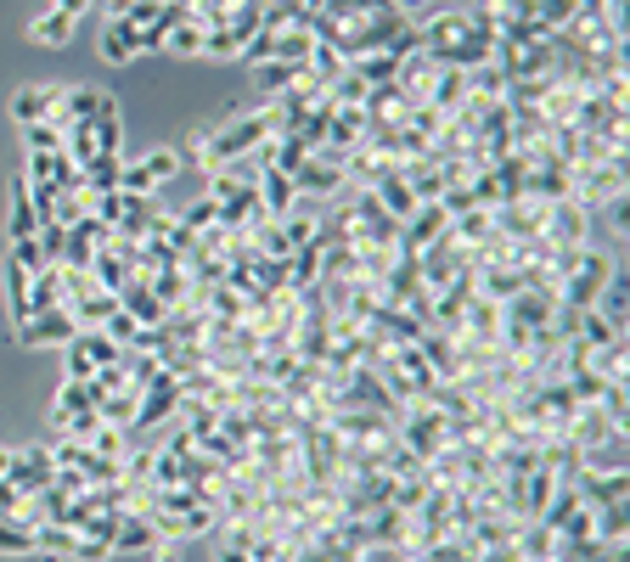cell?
Segmentation results:
<instances>
[{
	"instance_id": "cell-1",
	"label": "cell",
	"mask_w": 630,
	"mask_h": 562,
	"mask_svg": "<svg viewBox=\"0 0 630 562\" xmlns=\"http://www.w3.org/2000/svg\"><path fill=\"white\" fill-rule=\"evenodd\" d=\"M614 276H619V253H608V248L591 242V248L575 259V271L557 282V304H563V310H591Z\"/></svg>"
},
{
	"instance_id": "cell-2",
	"label": "cell",
	"mask_w": 630,
	"mask_h": 562,
	"mask_svg": "<svg viewBox=\"0 0 630 562\" xmlns=\"http://www.w3.org/2000/svg\"><path fill=\"white\" fill-rule=\"evenodd\" d=\"M619 197H625V158L591 163V170L569 175V203H580L585 214H603L608 203H619Z\"/></svg>"
},
{
	"instance_id": "cell-3",
	"label": "cell",
	"mask_w": 630,
	"mask_h": 562,
	"mask_svg": "<svg viewBox=\"0 0 630 562\" xmlns=\"http://www.w3.org/2000/svg\"><path fill=\"white\" fill-rule=\"evenodd\" d=\"M186 170L175 147H147L141 158H124V175H119V191H136V197H158L175 175Z\"/></svg>"
},
{
	"instance_id": "cell-4",
	"label": "cell",
	"mask_w": 630,
	"mask_h": 562,
	"mask_svg": "<svg viewBox=\"0 0 630 562\" xmlns=\"http://www.w3.org/2000/svg\"><path fill=\"white\" fill-rule=\"evenodd\" d=\"M79 333V321L69 304H57V310H35L23 326H17V344L23 349H62V344H74Z\"/></svg>"
},
{
	"instance_id": "cell-5",
	"label": "cell",
	"mask_w": 630,
	"mask_h": 562,
	"mask_svg": "<svg viewBox=\"0 0 630 562\" xmlns=\"http://www.w3.org/2000/svg\"><path fill=\"white\" fill-rule=\"evenodd\" d=\"M552 310H557V282L546 276V282H535V287H523V292H512V299L502 304V321L507 326H546L552 321Z\"/></svg>"
},
{
	"instance_id": "cell-6",
	"label": "cell",
	"mask_w": 630,
	"mask_h": 562,
	"mask_svg": "<svg viewBox=\"0 0 630 562\" xmlns=\"http://www.w3.org/2000/svg\"><path fill=\"white\" fill-rule=\"evenodd\" d=\"M563 484H569L585 507H614V501H625V495H630L625 467H608V473H603V467H575Z\"/></svg>"
},
{
	"instance_id": "cell-7",
	"label": "cell",
	"mask_w": 630,
	"mask_h": 562,
	"mask_svg": "<svg viewBox=\"0 0 630 562\" xmlns=\"http://www.w3.org/2000/svg\"><path fill=\"white\" fill-rule=\"evenodd\" d=\"M591 220H596V214H585L580 203H569V197H563V203L546 209L541 237H546L552 248H591Z\"/></svg>"
},
{
	"instance_id": "cell-8",
	"label": "cell",
	"mask_w": 630,
	"mask_h": 562,
	"mask_svg": "<svg viewBox=\"0 0 630 562\" xmlns=\"http://www.w3.org/2000/svg\"><path fill=\"white\" fill-rule=\"evenodd\" d=\"M440 237H450V214L440 203H422L406 225H400V259H417L422 248H434Z\"/></svg>"
},
{
	"instance_id": "cell-9",
	"label": "cell",
	"mask_w": 630,
	"mask_h": 562,
	"mask_svg": "<svg viewBox=\"0 0 630 562\" xmlns=\"http://www.w3.org/2000/svg\"><path fill=\"white\" fill-rule=\"evenodd\" d=\"M546 209H552V203H541V197H512V203L490 209V220H495V230H502V237H541Z\"/></svg>"
},
{
	"instance_id": "cell-10",
	"label": "cell",
	"mask_w": 630,
	"mask_h": 562,
	"mask_svg": "<svg viewBox=\"0 0 630 562\" xmlns=\"http://www.w3.org/2000/svg\"><path fill=\"white\" fill-rule=\"evenodd\" d=\"M57 102H62V85H23V90L12 96V118H17V129H28V124H51V118H57Z\"/></svg>"
},
{
	"instance_id": "cell-11",
	"label": "cell",
	"mask_w": 630,
	"mask_h": 562,
	"mask_svg": "<svg viewBox=\"0 0 630 562\" xmlns=\"http://www.w3.org/2000/svg\"><path fill=\"white\" fill-rule=\"evenodd\" d=\"M175 405H181V388H175V377H170V372H158V377L141 388L136 427H158V422H170V416H175Z\"/></svg>"
},
{
	"instance_id": "cell-12",
	"label": "cell",
	"mask_w": 630,
	"mask_h": 562,
	"mask_svg": "<svg viewBox=\"0 0 630 562\" xmlns=\"http://www.w3.org/2000/svg\"><path fill=\"white\" fill-rule=\"evenodd\" d=\"M12 484H17L23 495H40V489H51V484H57V461H51V445H28V450H17Z\"/></svg>"
},
{
	"instance_id": "cell-13",
	"label": "cell",
	"mask_w": 630,
	"mask_h": 562,
	"mask_svg": "<svg viewBox=\"0 0 630 562\" xmlns=\"http://www.w3.org/2000/svg\"><path fill=\"white\" fill-rule=\"evenodd\" d=\"M158 546V528L147 512H119V528H113V557H147Z\"/></svg>"
},
{
	"instance_id": "cell-14",
	"label": "cell",
	"mask_w": 630,
	"mask_h": 562,
	"mask_svg": "<svg viewBox=\"0 0 630 562\" xmlns=\"http://www.w3.org/2000/svg\"><path fill=\"white\" fill-rule=\"evenodd\" d=\"M417 102H428V108H440V113H456L461 102H468V74L461 68H434V79H428V90L417 96Z\"/></svg>"
},
{
	"instance_id": "cell-15",
	"label": "cell",
	"mask_w": 630,
	"mask_h": 562,
	"mask_svg": "<svg viewBox=\"0 0 630 562\" xmlns=\"http://www.w3.org/2000/svg\"><path fill=\"white\" fill-rule=\"evenodd\" d=\"M69 310H74V321L79 326H108L113 315H119V292H102L90 276H85V287L69 299Z\"/></svg>"
},
{
	"instance_id": "cell-16",
	"label": "cell",
	"mask_w": 630,
	"mask_h": 562,
	"mask_svg": "<svg viewBox=\"0 0 630 562\" xmlns=\"http://www.w3.org/2000/svg\"><path fill=\"white\" fill-rule=\"evenodd\" d=\"M102 96L108 90H96V85H62V102H57V118L51 124H90L96 118V108H102Z\"/></svg>"
},
{
	"instance_id": "cell-17",
	"label": "cell",
	"mask_w": 630,
	"mask_h": 562,
	"mask_svg": "<svg viewBox=\"0 0 630 562\" xmlns=\"http://www.w3.org/2000/svg\"><path fill=\"white\" fill-rule=\"evenodd\" d=\"M372 197L383 203V214H388L394 225H406V220H411V214L422 209V203H417V191L406 186V175H400V170H394V175H383V180L372 186Z\"/></svg>"
},
{
	"instance_id": "cell-18",
	"label": "cell",
	"mask_w": 630,
	"mask_h": 562,
	"mask_svg": "<svg viewBox=\"0 0 630 562\" xmlns=\"http://www.w3.org/2000/svg\"><path fill=\"white\" fill-rule=\"evenodd\" d=\"M129 57H141V28H129L124 17H108L102 23V62L108 68H124Z\"/></svg>"
},
{
	"instance_id": "cell-19",
	"label": "cell",
	"mask_w": 630,
	"mask_h": 562,
	"mask_svg": "<svg viewBox=\"0 0 630 562\" xmlns=\"http://www.w3.org/2000/svg\"><path fill=\"white\" fill-rule=\"evenodd\" d=\"M569 439H575V445H580V455H585V450L608 445V439H625V434H619V427H614L603 411H596V405H580V411H575V422H569Z\"/></svg>"
},
{
	"instance_id": "cell-20",
	"label": "cell",
	"mask_w": 630,
	"mask_h": 562,
	"mask_svg": "<svg viewBox=\"0 0 630 562\" xmlns=\"http://www.w3.org/2000/svg\"><path fill=\"white\" fill-rule=\"evenodd\" d=\"M585 366L603 377V383H630V344H625V333L608 338V344H596V349L585 354Z\"/></svg>"
},
{
	"instance_id": "cell-21",
	"label": "cell",
	"mask_w": 630,
	"mask_h": 562,
	"mask_svg": "<svg viewBox=\"0 0 630 562\" xmlns=\"http://www.w3.org/2000/svg\"><path fill=\"white\" fill-rule=\"evenodd\" d=\"M158 214H163V209H158V197L124 191V209H119V220H113V237H147Z\"/></svg>"
},
{
	"instance_id": "cell-22",
	"label": "cell",
	"mask_w": 630,
	"mask_h": 562,
	"mask_svg": "<svg viewBox=\"0 0 630 562\" xmlns=\"http://www.w3.org/2000/svg\"><path fill=\"white\" fill-rule=\"evenodd\" d=\"M147 287H152V299H158L163 310H181V304L192 299V276L181 271V259H175V264H158V271L147 276Z\"/></svg>"
},
{
	"instance_id": "cell-23",
	"label": "cell",
	"mask_w": 630,
	"mask_h": 562,
	"mask_svg": "<svg viewBox=\"0 0 630 562\" xmlns=\"http://www.w3.org/2000/svg\"><path fill=\"white\" fill-rule=\"evenodd\" d=\"M74 17L69 12H57V7H40L35 17H28V40H35V46H69L74 40Z\"/></svg>"
},
{
	"instance_id": "cell-24",
	"label": "cell",
	"mask_w": 630,
	"mask_h": 562,
	"mask_svg": "<svg viewBox=\"0 0 630 562\" xmlns=\"http://www.w3.org/2000/svg\"><path fill=\"white\" fill-rule=\"evenodd\" d=\"M90 136L102 152H119L124 158V113H119V96H102V108L90 118Z\"/></svg>"
},
{
	"instance_id": "cell-25",
	"label": "cell",
	"mask_w": 630,
	"mask_h": 562,
	"mask_svg": "<svg viewBox=\"0 0 630 562\" xmlns=\"http://www.w3.org/2000/svg\"><path fill=\"white\" fill-rule=\"evenodd\" d=\"M96 394L90 383H62L57 388V400H51V422H69V416H96Z\"/></svg>"
},
{
	"instance_id": "cell-26",
	"label": "cell",
	"mask_w": 630,
	"mask_h": 562,
	"mask_svg": "<svg viewBox=\"0 0 630 562\" xmlns=\"http://www.w3.org/2000/svg\"><path fill=\"white\" fill-rule=\"evenodd\" d=\"M293 197H298L293 175H282V170H264V175H259V209L271 214V220H282V214L293 209Z\"/></svg>"
},
{
	"instance_id": "cell-27",
	"label": "cell",
	"mask_w": 630,
	"mask_h": 562,
	"mask_svg": "<svg viewBox=\"0 0 630 562\" xmlns=\"http://www.w3.org/2000/svg\"><path fill=\"white\" fill-rule=\"evenodd\" d=\"M119 310H124L129 321H136V326H158L163 315H170V310H163V304L152 299V287H147V282H129V287L119 292Z\"/></svg>"
},
{
	"instance_id": "cell-28",
	"label": "cell",
	"mask_w": 630,
	"mask_h": 562,
	"mask_svg": "<svg viewBox=\"0 0 630 562\" xmlns=\"http://www.w3.org/2000/svg\"><path fill=\"white\" fill-rule=\"evenodd\" d=\"M512 546H518V557H523V562H552V551H557V535H552V528H546L541 517H529V523H518Z\"/></svg>"
},
{
	"instance_id": "cell-29",
	"label": "cell",
	"mask_w": 630,
	"mask_h": 562,
	"mask_svg": "<svg viewBox=\"0 0 630 562\" xmlns=\"http://www.w3.org/2000/svg\"><path fill=\"white\" fill-rule=\"evenodd\" d=\"M136 405H141V388H119V394H102V400H96V416L124 427V434H136Z\"/></svg>"
},
{
	"instance_id": "cell-30",
	"label": "cell",
	"mask_w": 630,
	"mask_h": 562,
	"mask_svg": "<svg viewBox=\"0 0 630 562\" xmlns=\"http://www.w3.org/2000/svg\"><path fill=\"white\" fill-rule=\"evenodd\" d=\"M28 282H35V276H28L23 264L7 253V264H0V287H7V304H12V321H17V326L35 315V310H28Z\"/></svg>"
},
{
	"instance_id": "cell-31",
	"label": "cell",
	"mask_w": 630,
	"mask_h": 562,
	"mask_svg": "<svg viewBox=\"0 0 630 562\" xmlns=\"http://www.w3.org/2000/svg\"><path fill=\"white\" fill-rule=\"evenodd\" d=\"M163 57H203V23H192V17H175L170 28H163Z\"/></svg>"
},
{
	"instance_id": "cell-32",
	"label": "cell",
	"mask_w": 630,
	"mask_h": 562,
	"mask_svg": "<svg viewBox=\"0 0 630 562\" xmlns=\"http://www.w3.org/2000/svg\"><path fill=\"white\" fill-rule=\"evenodd\" d=\"M507 85H512V79H507V68H502L495 57L479 62V68L468 74V96H479V102H507Z\"/></svg>"
},
{
	"instance_id": "cell-33",
	"label": "cell",
	"mask_w": 630,
	"mask_h": 562,
	"mask_svg": "<svg viewBox=\"0 0 630 562\" xmlns=\"http://www.w3.org/2000/svg\"><path fill=\"white\" fill-rule=\"evenodd\" d=\"M344 68H349V62H344V51H338V46H326V40H316V46H310V57H305V79H316L321 90L333 85Z\"/></svg>"
},
{
	"instance_id": "cell-34",
	"label": "cell",
	"mask_w": 630,
	"mask_h": 562,
	"mask_svg": "<svg viewBox=\"0 0 630 562\" xmlns=\"http://www.w3.org/2000/svg\"><path fill=\"white\" fill-rule=\"evenodd\" d=\"M298 74H305V62H276V57H271V62H259V68H254V90L271 102V96H282Z\"/></svg>"
},
{
	"instance_id": "cell-35",
	"label": "cell",
	"mask_w": 630,
	"mask_h": 562,
	"mask_svg": "<svg viewBox=\"0 0 630 562\" xmlns=\"http://www.w3.org/2000/svg\"><path fill=\"white\" fill-rule=\"evenodd\" d=\"M74 349L90 360V366H113V360H124V349L102 333V326H79V333H74Z\"/></svg>"
},
{
	"instance_id": "cell-36",
	"label": "cell",
	"mask_w": 630,
	"mask_h": 562,
	"mask_svg": "<svg viewBox=\"0 0 630 562\" xmlns=\"http://www.w3.org/2000/svg\"><path fill=\"white\" fill-rule=\"evenodd\" d=\"M85 276L102 287V292H124V287H129V264H124L113 248H102V253L90 259V271H85Z\"/></svg>"
},
{
	"instance_id": "cell-37",
	"label": "cell",
	"mask_w": 630,
	"mask_h": 562,
	"mask_svg": "<svg viewBox=\"0 0 630 562\" xmlns=\"http://www.w3.org/2000/svg\"><path fill=\"white\" fill-rule=\"evenodd\" d=\"M74 546H79L74 528H62V523H35V557L62 562V557H74Z\"/></svg>"
},
{
	"instance_id": "cell-38",
	"label": "cell",
	"mask_w": 630,
	"mask_h": 562,
	"mask_svg": "<svg viewBox=\"0 0 630 562\" xmlns=\"http://www.w3.org/2000/svg\"><path fill=\"white\" fill-rule=\"evenodd\" d=\"M35 230H40V220H35V203H28V180H17V186H12L7 237H12V242H23V237H35Z\"/></svg>"
},
{
	"instance_id": "cell-39",
	"label": "cell",
	"mask_w": 630,
	"mask_h": 562,
	"mask_svg": "<svg viewBox=\"0 0 630 562\" xmlns=\"http://www.w3.org/2000/svg\"><path fill=\"white\" fill-rule=\"evenodd\" d=\"M79 175H85V186H90V191H119V175H124V158H119V152H96V158L85 163Z\"/></svg>"
},
{
	"instance_id": "cell-40",
	"label": "cell",
	"mask_w": 630,
	"mask_h": 562,
	"mask_svg": "<svg viewBox=\"0 0 630 562\" xmlns=\"http://www.w3.org/2000/svg\"><path fill=\"white\" fill-rule=\"evenodd\" d=\"M243 46H248V40H243L231 23L203 28V57H209V62H237V57H243Z\"/></svg>"
},
{
	"instance_id": "cell-41",
	"label": "cell",
	"mask_w": 630,
	"mask_h": 562,
	"mask_svg": "<svg viewBox=\"0 0 630 562\" xmlns=\"http://www.w3.org/2000/svg\"><path fill=\"white\" fill-rule=\"evenodd\" d=\"M349 68L367 79V85H388L394 68H400V57H394V51H367V57H349Z\"/></svg>"
},
{
	"instance_id": "cell-42",
	"label": "cell",
	"mask_w": 630,
	"mask_h": 562,
	"mask_svg": "<svg viewBox=\"0 0 630 562\" xmlns=\"http://www.w3.org/2000/svg\"><path fill=\"white\" fill-rule=\"evenodd\" d=\"M490 230H495V220H490V209H468V214H456L450 220V242H484L490 237Z\"/></svg>"
},
{
	"instance_id": "cell-43",
	"label": "cell",
	"mask_w": 630,
	"mask_h": 562,
	"mask_svg": "<svg viewBox=\"0 0 630 562\" xmlns=\"http://www.w3.org/2000/svg\"><path fill=\"white\" fill-rule=\"evenodd\" d=\"M0 557H35V528L17 517H0Z\"/></svg>"
},
{
	"instance_id": "cell-44",
	"label": "cell",
	"mask_w": 630,
	"mask_h": 562,
	"mask_svg": "<svg viewBox=\"0 0 630 562\" xmlns=\"http://www.w3.org/2000/svg\"><path fill=\"white\" fill-rule=\"evenodd\" d=\"M326 96H333L338 108H367V96H372V85L360 79L355 68H344V74H338L333 85H326Z\"/></svg>"
},
{
	"instance_id": "cell-45",
	"label": "cell",
	"mask_w": 630,
	"mask_h": 562,
	"mask_svg": "<svg viewBox=\"0 0 630 562\" xmlns=\"http://www.w3.org/2000/svg\"><path fill=\"white\" fill-rule=\"evenodd\" d=\"M175 220L192 230V237H203V230H214V225H220V203H214V197L203 191V197H197V203H186Z\"/></svg>"
},
{
	"instance_id": "cell-46",
	"label": "cell",
	"mask_w": 630,
	"mask_h": 562,
	"mask_svg": "<svg viewBox=\"0 0 630 562\" xmlns=\"http://www.w3.org/2000/svg\"><path fill=\"white\" fill-rule=\"evenodd\" d=\"M62 152H69V163H74V170H85V163H90L96 152H102V147H96L90 124H69V129H62Z\"/></svg>"
},
{
	"instance_id": "cell-47",
	"label": "cell",
	"mask_w": 630,
	"mask_h": 562,
	"mask_svg": "<svg viewBox=\"0 0 630 562\" xmlns=\"http://www.w3.org/2000/svg\"><path fill=\"white\" fill-rule=\"evenodd\" d=\"M85 445H90L96 455H108V461H124V450H129V434H124V427H113V422H96Z\"/></svg>"
},
{
	"instance_id": "cell-48",
	"label": "cell",
	"mask_w": 630,
	"mask_h": 562,
	"mask_svg": "<svg viewBox=\"0 0 630 562\" xmlns=\"http://www.w3.org/2000/svg\"><path fill=\"white\" fill-rule=\"evenodd\" d=\"M591 310H596V315H608V321L619 326V333H625V315H630V299H625V276H614V282L603 287V299H596Z\"/></svg>"
},
{
	"instance_id": "cell-49",
	"label": "cell",
	"mask_w": 630,
	"mask_h": 562,
	"mask_svg": "<svg viewBox=\"0 0 630 562\" xmlns=\"http://www.w3.org/2000/svg\"><path fill=\"white\" fill-rule=\"evenodd\" d=\"M113 528H119V512H85L79 535H85V540H102V546L113 551Z\"/></svg>"
},
{
	"instance_id": "cell-50",
	"label": "cell",
	"mask_w": 630,
	"mask_h": 562,
	"mask_svg": "<svg viewBox=\"0 0 630 562\" xmlns=\"http://www.w3.org/2000/svg\"><path fill=\"white\" fill-rule=\"evenodd\" d=\"M23 147L28 152H57L62 147V124H28L23 129Z\"/></svg>"
},
{
	"instance_id": "cell-51",
	"label": "cell",
	"mask_w": 630,
	"mask_h": 562,
	"mask_svg": "<svg viewBox=\"0 0 630 562\" xmlns=\"http://www.w3.org/2000/svg\"><path fill=\"white\" fill-rule=\"evenodd\" d=\"M209 129H214V124H192V129H186V141H181V163H197V170H203V152H209Z\"/></svg>"
},
{
	"instance_id": "cell-52",
	"label": "cell",
	"mask_w": 630,
	"mask_h": 562,
	"mask_svg": "<svg viewBox=\"0 0 630 562\" xmlns=\"http://www.w3.org/2000/svg\"><path fill=\"white\" fill-rule=\"evenodd\" d=\"M90 372H96L90 360H85L74 344H62V383H90Z\"/></svg>"
},
{
	"instance_id": "cell-53",
	"label": "cell",
	"mask_w": 630,
	"mask_h": 562,
	"mask_svg": "<svg viewBox=\"0 0 630 562\" xmlns=\"http://www.w3.org/2000/svg\"><path fill=\"white\" fill-rule=\"evenodd\" d=\"M152 562H186V540H170V535H158V546L147 551Z\"/></svg>"
},
{
	"instance_id": "cell-54",
	"label": "cell",
	"mask_w": 630,
	"mask_h": 562,
	"mask_svg": "<svg viewBox=\"0 0 630 562\" xmlns=\"http://www.w3.org/2000/svg\"><path fill=\"white\" fill-rule=\"evenodd\" d=\"M108 557H113V551H108L102 540H85V535H79V546H74V562H108Z\"/></svg>"
},
{
	"instance_id": "cell-55",
	"label": "cell",
	"mask_w": 630,
	"mask_h": 562,
	"mask_svg": "<svg viewBox=\"0 0 630 562\" xmlns=\"http://www.w3.org/2000/svg\"><path fill=\"white\" fill-rule=\"evenodd\" d=\"M40 7H57V12H69V17L79 23V17L90 12V0H40Z\"/></svg>"
},
{
	"instance_id": "cell-56",
	"label": "cell",
	"mask_w": 630,
	"mask_h": 562,
	"mask_svg": "<svg viewBox=\"0 0 630 562\" xmlns=\"http://www.w3.org/2000/svg\"><path fill=\"white\" fill-rule=\"evenodd\" d=\"M214 562H254L243 546H231V540H220V551H214Z\"/></svg>"
},
{
	"instance_id": "cell-57",
	"label": "cell",
	"mask_w": 630,
	"mask_h": 562,
	"mask_svg": "<svg viewBox=\"0 0 630 562\" xmlns=\"http://www.w3.org/2000/svg\"><path fill=\"white\" fill-rule=\"evenodd\" d=\"M12 467H17V450L0 445V478H12Z\"/></svg>"
},
{
	"instance_id": "cell-58",
	"label": "cell",
	"mask_w": 630,
	"mask_h": 562,
	"mask_svg": "<svg viewBox=\"0 0 630 562\" xmlns=\"http://www.w3.org/2000/svg\"><path fill=\"white\" fill-rule=\"evenodd\" d=\"M608 7H619V0H608Z\"/></svg>"
},
{
	"instance_id": "cell-59",
	"label": "cell",
	"mask_w": 630,
	"mask_h": 562,
	"mask_svg": "<svg viewBox=\"0 0 630 562\" xmlns=\"http://www.w3.org/2000/svg\"><path fill=\"white\" fill-rule=\"evenodd\" d=\"M90 7H96V0H90Z\"/></svg>"
}]
</instances>
